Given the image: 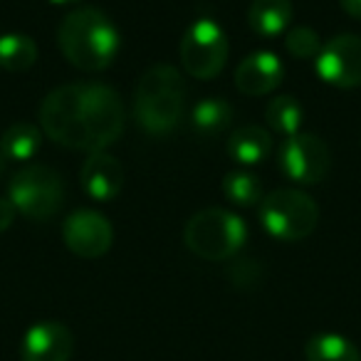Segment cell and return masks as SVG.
<instances>
[{
    "label": "cell",
    "instance_id": "obj_1",
    "mask_svg": "<svg viewBox=\"0 0 361 361\" xmlns=\"http://www.w3.org/2000/svg\"><path fill=\"white\" fill-rule=\"evenodd\" d=\"M40 124L55 144L94 154L114 144L124 131V102L99 82L65 85L42 99Z\"/></svg>",
    "mask_w": 361,
    "mask_h": 361
},
{
    "label": "cell",
    "instance_id": "obj_2",
    "mask_svg": "<svg viewBox=\"0 0 361 361\" xmlns=\"http://www.w3.org/2000/svg\"><path fill=\"white\" fill-rule=\"evenodd\" d=\"M57 42L70 65L85 72H99L119 55L121 32L104 11L85 6L60 23Z\"/></svg>",
    "mask_w": 361,
    "mask_h": 361
},
{
    "label": "cell",
    "instance_id": "obj_3",
    "mask_svg": "<svg viewBox=\"0 0 361 361\" xmlns=\"http://www.w3.org/2000/svg\"><path fill=\"white\" fill-rule=\"evenodd\" d=\"M186 82L173 65H154L144 72L134 94L136 124L151 136H166L180 124Z\"/></svg>",
    "mask_w": 361,
    "mask_h": 361
},
{
    "label": "cell",
    "instance_id": "obj_4",
    "mask_svg": "<svg viewBox=\"0 0 361 361\" xmlns=\"http://www.w3.org/2000/svg\"><path fill=\"white\" fill-rule=\"evenodd\" d=\"M247 240V226L240 216L226 208H206L188 218L183 243L193 255L221 262L238 255Z\"/></svg>",
    "mask_w": 361,
    "mask_h": 361
},
{
    "label": "cell",
    "instance_id": "obj_5",
    "mask_svg": "<svg viewBox=\"0 0 361 361\" xmlns=\"http://www.w3.org/2000/svg\"><path fill=\"white\" fill-rule=\"evenodd\" d=\"M260 223L275 240L295 243L312 235L319 223L314 198L297 188H280L260 201Z\"/></svg>",
    "mask_w": 361,
    "mask_h": 361
},
{
    "label": "cell",
    "instance_id": "obj_6",
    "mask_svg": "<svg viewBox=\"0 0 361 361\" xmlns=\"http://www.w3.org/2000/svg\"><path fill=\"white\" fill-rule=\"evenodd\" d=\"M8 198L30 221H50L65 203V183L52 166L32 164L11 178Z\"/></svg>",
    "mask_w": 361,
    "mask_h": 361
},
{
    "label": "cell",
    "instance_id": "obj_7",
    "mask_svg": "<svg viewBox=\"0 0 361 361\" xmlns=\"http://www.w3.org/2000/svg\"><path fill=\"white\" fill-rule=\"evenodd\" d=\"M228 37L218 23L208 20H196L180 37L178 55L180 65L196 80H213L216 75H221V70L228 62Z\"/></svg>",
    "mask_w": 361,
    "mask_h": 361
},
{
    "label": "cell",
    "instance_id": "obj_8",
    "mask_svg": "<svg viewBox=\"0 0 361 361\" xmlns=\"http://www.w3.org/2000/svg\"><path fill=\"white\" fill-rule=\"evenodd\" d=\"M277 169L295 183L312 186L326 178L331 169V154L324 139L314 134H302L297 131L295 136H287L277 154Z\"/></svg>",
    "mask_w": 361,
    "mask_h": 361
},
{
    "label": "cell",
    "instance_id": "obj_9",
    "mask_svg": "<svg viewBox=\"0 0 361 361\" xmlns=\"http://www.w3.org/2000/svg\"><path fill=\"white\" fill-rule=\"evenodd\" d=\"M314 70L322 82L339 90L361 85V37L344 32L334 35L322 45L314 57Z\"/></svg>",
    "mask_w": 361,
    "mask_h": 361
},
{
    "label": "cell",
    "instance_id": "obj_10",
    "mask_svg": "<svg viewBox=\"0 0 361 361\" xmlns=\"http://www.w3.org/2000/svg\"><path fill=\"white\" fill-rule=\"evenodd\" d=\"M62 240H65L70 252H75L77 257L97 260V257L109 252L111 240H114V231H111V223L102 213L82 208V211H75L65 218V223H62Z\"/></svg>",
    "mask_w": 361,
    "mask_h": 361
},
{
    "label": "cell",
    "instance_id": "obj_11",
    "mask_svg": "<svg viewBox=\"0 0 361 361\" xmlns=\"http://www.w3.org/2000/svg\"><path fill=\"white\" fill-rule=\"evenodd\" d=\"M75 351V336L62 322H37L20 341L23 361H70Z\"/></svg>",
    "mask_w": 361,
    "mask_h": 361
},
{
    "label": "cell",
    "instance_id": "obj_12",
    "mask_svg": "<svg viewBox=\"0 0 361 361\" xmlns=\"http://www.w3.org/2000/svg\"><path fill=\"white\" fill-rule=\"evenodd\" d=\"M80 183L92 201H111L124 188V169L121 161L106 151H94L82 164Z\"/></svg>",
    "mask_w": 361,
    "mask_h": 361
},
{
    "label": "cell",
    "instance_id": "obj_13",
    "mask_svg": "<svg viewBox=\"0 0 361 361\" xmlns=\"http://www.w3.org/2000/svg\"><path fill=\"white\" fill-rule=\"evenodd\" d=\"M285 67L275 52H250L235 70V87L247 97L270 94L280 87Z\"/></svg>",
    "mask_w": 361,
    "mask_h": 361
},
{
    "label": "cell",
    "instance_id": "obj_14",
    "mask_svg": "<svg viewBox=\"0 0 361 361\" xmlns=\"http://www.w3.org/2000/svg\"><path fill=\"white\" fill-rule=\"evenodd\" d=\"M292 16H295L292 0H252L247 11V25L257 37L272 40L290 27Z\"/></svg>",
    "mask_w": 361,
    "mask_h": 361
},
{
    "label": "cell",
    "instance_id": "obj_15",
    "mask_svg": "<svg viewBox=\"0 0 361 361\" xmlns=\"http://www.w3.org/2000/svg\"><path fill=\"white\" fill-rule=\"evenodd\" d=\"M272 154V136L267 129L247 124L228 136V156L240 166L262 164Z\"/></svg>",
    "mask_w": 361,
    "mask_h": 361
},
{
    "label": "cell",
    "instance_id": "obj_16",
    "mask_svg": "<svg viewBox=\"0 0 361 361\" xmlns=\"http://www.w3.org/2000/svg\"><path fill=\"white\" fill-rule=\"evenodd\" d=\"M233 121V106L221 97H208L201 99L191 111V124L193 131L203 139H213V136L223 134Z\"/></svg>",
    "mask_w": 361,
    "mask_h": 361
},
{
    "label": "cell",
    "instance_id": "obj_17",
    "mask_svg": "<svg viewBox=\"0 0 361 361\" xmlns=\"http://www.w3.org/2000/svg\"><path fill=\"white\" fill-rule=\"evenodd\" d=\"M42 146V131L35 124L18 121L0 136V151L11 161H30Z\"/></svg>",
    "mask_w": 361,
    "mask_h": 361
},
{
    "label": "cell",
    "instance_id": "obj_18",
    "mask_svg": "<svg viewBox=\"0 0 361 361\" xmlns=\"http://www.w3.org/2000/svg\"><path fill=\"white\" fill-rule=\"evenodd\" d=\"M307 361H361V351L351 339L334 331L314 334L305 346Z\"/></svg>",
    "mask_w": 361,
    "mask_h": 361
},
{
    "label": "cell",
    "instance_id": "obj_19",
    "mask_svg": "<svg viewBox=\"0 0 361 361\" xmlns=\"http://www.w3.org/2000/svg\"><path fill=\"white\" fill-rule=\"evenodd\" d=\"M37 45L25 32L0 35V67L6 72H25L35 65Z\"/></svg>",
    "mask_w": 361,
    "mask_h": 361
},
{
    "label": "cell",
    "instance_id": "obj_20",
    "mask_svg": "<svg viewBox=\"0 0 361 361\" xmlns=\"http://www.w3.org/2000/svg\"><path fill=\"white\" fill-rule=\"evenodd\" d=\"M302 119H305V109L302 104L295 99L292 94H280L267 104L265 109V121L275 134L295 136L302 126Z\"/></svg>",
    "mask_w": 361,
    "mask_h": 361
},
{
    "label": "cell",
    "instance_id": "obj_21",
    "mask_svg": "<svg viewBox=\"0 0 361 361\" xmlns=\"http://www.w3.org/2000/svg\"><path fill=\"white\" fill-rule=\"evenodd\" d=\"M223 193L231 203L243 208L257 206L262 201V180L250 171H231L223 178Z\"/></svg>",
    "mask_w": 361,
    "mask_h": 361
},
{
    "label": "cell",
    "instance_id": "obj_22",
    "mask_svg": "<svg viewBox=\"0 0 361 361\" xmlns=\"http://www.w3.org/2000/svg\"><path fill=\"white\" fill-rule=\"evenodd\" d=\"M322 45H324V42L319 40V32L307 25L295 27V30H290L285 37L287 52H290L292 57H297V60H314V57L319 55Z\"/></svg>",
    "mask_w": 361,
    "mask_h": 361
},
{
    "label": "cell",
    "instance_id": "obj_23",
    "mask_svg": "<svg viewBox=\"0 0 361 361\" xmlns=\"http://www.w3.org/2000/svg\"><path fill=\"white\" fill-rule=\"evenodd\" d=\"M16 216H18V208L13 206L11 198H0V233H6L13 226Z\"/></svg>",
    "mask_w": 361,
    "mask_h": 361
},
{
    "label": "cell",
    "instance_id": "obj_24",
    "mask_svg": "<svg viewBox=\"0 0 361 361\" xmlns=\"http://www.w3.org/2000/svg\"><path fill=\"white\" fill-rule=\"evenodd\" d=\"M341 11L354 20H361V0H339Z\"/></svg>",
    "mask_w": 361,
    "mask_h": 361
},
{
    "label": "cell",
    "instance_id": "obj_25",
    "mask_svg": "<svg viewBox=\"0 0 361 361\" xmlns=\"http://www.w3.org/2000/svg\"><path fill=\"white\" fill-rule=\"evenodd\" d=\"M52 6H72V3H80V0H50Z\"/></svg>",
    "mask_w": 361,
    "mask_h": 361
},
{
    "label": "cell",
    "instance_id": "obj_26",
    "mask_svg": "<svg viewBox=\"0 0 361 361\" xmlns=\"http://www.w3.org/2000/svg\"><path fill=\"white\" fill-rule=\"evenodd\" d=\"M6 156H3V151H0V176H3V171H6Z\"/></svg>",
    "mask_w": 361,
    "mask_h": 361
}]
</instances>
